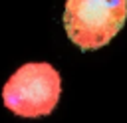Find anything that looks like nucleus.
<instances>
[{
    "label": "nucleus",
    "instance_id": "1",
    "mask_svg": "<svg viewBox=\"0 0 127 123\" xmlns=\"http://www.w3.org/2000/svg\"><path fill=\"white\" fill-rule=\"evenodd\" d=\"M62 95L60 71L48 62H28L20 65L2 87L4 107L18 117L50 115Z\"/></svg>",
    "mask_w": 127,
    "mask_h": 123
},
{
    "label": "nucleus",
    "instance_id": "2",
    "mask_svg": "<svg viewBox=\"0 0 127 123\" xmlns=\"http://www.w3.org/2000/svg\"><path fill=\"white\" fill-rule=\"evenodd\" d=\"M127 20V0H65L64 28L81 52L107 46Z\"/></svg>",
    "mask_w": 127,
    "mask_h": 123
}]
</instances>
